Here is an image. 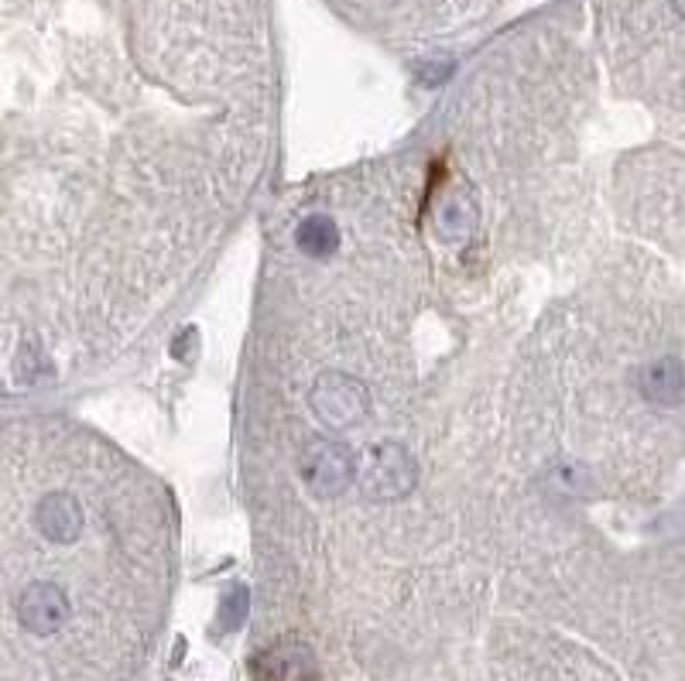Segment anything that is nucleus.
<instances>
[{"instance_id": "1", "label": "nucleus", "mask_w": 685, "mask_h": 681, "mask_svg": "<svg viewBox=\"0 0 685 681\" xmlns=\"http://www.w3.org/2000/svg\"><path fill=\"white\" fill-rule=\"evenodd\" d=\"M17 620L24 623V630L45 637L69 620V599L52 582H35L17 599Z\"/></svg>"}, {"instance_id": "2", "label": "nucleus", "mask_w": 685, "mask_h": 681, "mask_svg": "<svg viewBox=\"0 0 685 681\" xmlns=\"http://www.w3.org/2000/svg\"><path fill=\"white\" fill-rule=\"evenodd\" d=\"M302 473L312 483V490L336 494V490H342V486H347V479L353 473V462H350V452L347 449L320 442V446H312L305 452Z\"/></svg>"}, {"instance_id": "3", "label": "nucleus", "mask_w": 685, "mask_h": 681, "mask_svg": "<svg viewBox=\"0 0 685 681\" xmlns=\"http://www.w3.org/2000/svg\"><path fill=\"white\" fill-rule=\"evenodd\" d=\"M257 674L261 681H312L315 661L305 647H275L257 661Z\"/></svg>"}, {"instance_id": "4", "label": "nucleus", "mask_w": 685, "mask_h": 681, "mask_svg": "<svg viewBox=\"0 0 685 681\" xmlns=\"http://www.w3.org/2000/svg\"><path fill=\"white\" fill-rule=\"evenodd\" d=\"M641 391L648 401L654 404H678L682 394H685V370L682 363L665 356V360H654L648 374L641 377Z\"/></svg>"}, {"instance_id": "5", "label": "nucleus", "mask_w": 685, "mask_h": 681, "mask_svg": "<svg viewBox=\"0 0 685 681\" xmlns=\"http://www.w3.org/2000/svg\"><path fill=\"white\" fill-rule=\"evenodd\" d=\"M299 251L309 254V257H326L336 251V223L329 216H309V220L299 227Z\"/></svg>"}, {"instance_id": "6", "label": "nucleus", "mask_w": 685, "mask_h": 681, "mask_svg": "<svg viewBox=\"0 0 685 681\" xmlns=\"http://www.w3.org/2000/svg\"><path fill=\"white\" fill-rule=\"evenodd\" d=\"M243 613H248V593H233V599H230V606H227V613H224V620H227V627H237L240 620H243Z\"/></svg>"}, {"instance_id": "7", "label": "nucleus", "mask_w": 685, "mask_h": 681, "mask_svg": "<svg viewBox=\"0 0 685 681\" xmlns=\"http://www.w3.org/2000/svg\"><path fill=\"white\" fill-rule=\"evenodd\" d=\"M672 8L678 11V17H685V0H672Z\"/></svg>"}]
</instances>
